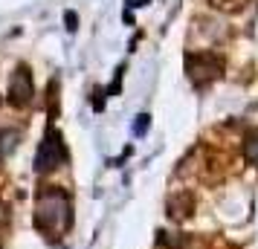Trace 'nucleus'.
<instances>
[{"label": "nucleus", "mask_w": 258, "mask_h": 249, "mask_svg": "<svg viewBox=\"0 0 258 249\" xmlns=\"http://www.w3.org/2000/svg\"><path fill=\"white\" fill-rule=\"evenodd\" d=\"M9 105L18 107V110H24V107L32 105V99H35V81H32V72L26 64H18L12 72V78H9Z\"/></svg>", "instance_id": "obj_3"}, {"label": "nucleus", "mask_w": 258, "mask_h": 249, "mask_svg": "<svg viewBox=\"0 0 258 249\" xmlns=\"http://www.w3.org/2000/svg\"><path fill=\"white\" fill-rule=\"evenodd\" d=\"M35 226L49 240H58L73 226V200L58 186H44L35 197Z\"/></svg>", "instance_id": "obj_1"}, {"label": "nucleus", "mask_w": 258, "mask_h": 249, "mask_svg": "<svg viewBox=\"0 0 258 249\" xmlns=\"http://www.w3.org/2000/svg\"><path fill=\"white\" fill-rule=\"evenodd\" d=\"M6 220H9V206H6V203L0 200V226L6 223Z\"/></svg>", "instance_id": "obj_10"}, {"label": "nucleus", "mask_w": 258, "mask_h": 249, "mask_svg": "<svg viewBox=\"0 0 258 249\" xmlns=\"http://www.w3.org/2000/svg\"><path fill=\"white\" fill-rule=\"evenodd\" d=\"M18 139H21L18 131H0V159H6L18 148Z\"/></svg>", "instance_id": "obj_6"}, {"label": "nucleus", "mask_w": 258, "mask_h": 249, "mask_svg": "<svg viewBox=\"0 0 258 249\" xmlns=\"http://www.w3.org/2000/svg\"><path fill=\"white\" fill-rule=\"evenodd\" d=\"M0 102H3V99H0Z\"/></svg>", "instance_id": "obj_12"}, {"label": "nucleus", "mask_w": 258, "mask_h": 249, "mask_svg": "<svg viewBox=\"0 0 258 249\" xmlns=\"http://www.w3.org/2000/svg\"><path fill=\"white\" fill-rule=\"evenodd\" d=\"M188 75L195 84H206L215 75H221V61L212 55H191L188 58Z\"/></svg>", "instance_id": "obj_4"}, {"label": "nucleus", "mask_w": 258, "mask_h": 249, "mask_svg": "<svg viewBox=\"0 0 258 249\" xmlns=\"http://www.w3.org/2000/svg\"><path fill=\"white\" fill-rule=\"evenodd\" d=\"M145 128H148V116H140V122H137V133H145Z\"/></svg>", "instance_id": "obj_11"}, {"label": "nucleus", "mask_w": 258, "mask_h": 249, "mask_svg": "<svg viewBox=\"0 0 258 249\" xmlns=\"http://www.w3.org/2000/svg\"><path fill=\"white\" fill-rule=\"evenodd\" d=\"M244 154H246V159H249V162H258V131H252L249 136H246Z\"/></svg>", "instance_id": "obj_7"}, {"label": "nucleus", "mask_w": 258, "mask_h": 249, "mask_svg": "<svg viewBox=\"0 0 258 249\" xmlns=\"http://www.w3.org/2000/svg\"><path fill=\"white\" fill-rule=\"evenodd\" d=\"M64 24H67V29H76V24H79V18H76V12H64Z\"/></svg>", "instance_id": "obj_9"}, {"label": "nucleus", "mask_w": 258, "mask_h": 249, "mask_svg": "<svg viewBox=\"0 0 258 249\" xmlns=\"http://www.w3.org/2000/svg\"><path fill=\"white\" fill-rule=\"evenodd\" d=\"M191 212H195V197L186 194V191H180V194H174L168 200V217L171 220H186Z\"/></svg>", "instance_id": "obj_5"}, {"label": "nucleus", "mask_w": 258, "mask_h": 249, "mask_svg": "<svg viewBox=\"0 0 258 249\" xmlns=\"http://www.w3.org/2000/svg\"><path fill=\"white\" fill-rule=\"evenodd\" d=\"M67 156H70V151H67V145H64V136H61L55 128H49V131L44 133L41 145H38L35 171L38 174H49V171H55V168L64 165Z\"/></svg>", "instance_id": "obj_2"}, {"label": "nucleus", "mask_w": 258, "mask_h": 249, "mask_svg": "<svg viewBox=\"0 0 258 249\" xmlns=\"http://www.w3.org/2000/svg\"><path fill=\"white\" fill-rule=\"evenodd\" d=\"M212 6L215 9H223V12H235V9L244 6V0H212Z\"/></svg>", "instance_id": "obj_8"}]
</instances>
